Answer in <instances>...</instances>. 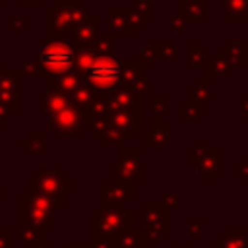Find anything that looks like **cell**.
Masks as SVG:
<instances>
[{"mask_svg": "<svg viewBox=\"0 0 248 248\" xmlns=\"http://www.w3.org/2000/svg\"><path fill=\"white\" fill-rule=\"evenodd\" d=\"M83 85H87L97 95H110L122 89V58L114 52L95 54L89 68L79 76Z\"/></svg>", "mask_w": 248, "mask_h": 248, "instance_id": "1", "label": "cell"}, {"mask_svg": "<svg viewBox=\"0 0 248 248\" xmlns=\"http://www.w3.org/2000/svg\"><path fill=\"white\" fill-rule=\"evenodd\" d=\"M134 225V211L128 207L91 211V240H108L122 229Z\"/></svg>", "mask_w": 248, "mask_h": 248, "instance_id": "2", "label": "cell"}, {"mask_svg": "<svg viewBox=\"0 0 248 248\" xmlns=\"http://www.w3.org/2000/svg\"><path fill=\"white\" fill-rule=\"evenodd\" d=\"M141 217H143V238L145 244H153L169 236L170 232V211L155 200H145L141 203Z\"/></svg>", "mask_w": 248, "mask_h": 248, "instance_id": "3", "label": "cell"}, {"mask_svg": "<svg viewBox=\"0 0 248 248\" xmlns=\"http://www.w3.org/2000/svg\"><path fill=\"white\" fill-rule=\"evenodd\" d=\"M76 60L74 48L64 41H50L41 48V64L52 76H64L72 70Z\"/></svg>", "mask_w": 248, "mask_h": 248, "instance_id": "4", "label": "cell"}, {"mask_svg": "<svg viewBox=\"0 0 248 248\" xmlns=\"http://www.w3.org/2000/svg\"><path fill=\"white\" fill-rule=\"evenodd\" d=\"M143 147L130 149V147H118V159L112 167H108V172L116 176V180H124L130 184H141L143 182V167H141Z\"/></svg>", "mask_w": 248, "mask_h": 248, "instance_id": "5", "label": "cell"}, {"mask_svg": "<svg viewBox=\"0 0 248 248\" xmlns=\"http://www.w3.org/2000/svg\"><path fill=\"white\" fill-rule=\"evenodd\" d=\"M99 200H101V209H118L126 207L128 202H132L134 196V184L124 182V180H114V182H103L99 186Z\"/></svg>", "mask_w": 248, "mask_h": 248, "instance_id": "6", "label": "cell"}, {"mask_svg": "<svg viewBox=\"0 0 248 248\" xmlns=\"http://www.w3.org/2000/svg\"><path fill=\"white\" fill-rule=\"evenodd\" d=\"M108 19V27L114 35L120 33H132V35H141L143 33V23L138 17V14L134 12V8H126V6H112L108 8L107 14Z\"/></svg>", "mask_w": 248, "mask_h": 248, "instance_id": "7", "label": "cell"}, {"mask_svg": "<svg viewBox=\"0 0 248 248\" xmlns=\"http://www.w3.org/2000/svg\"><path fill=\"white\" fill-rule=\"evenodd\" d=\"M50 126L56 130V136H74L79 138V130H81V112L78 108L66 107L60 112L52 114L50 118Z\"/></svg>", "mask_w": 248, "mask_h": 248, "instance_id": "8", "label": "cell"}, {"mask_svg": "<svg viewBox=\"0 0 248 248\" xmlns=\"http://www.w3.org/2000/svg\"><path fill=\"white\" fill-rule=\"evenodd\" d=\"M170 141V124L161 118V114L151 116V128L143 132V147L147 149H163Z\"/></svg>", "mask_w": 248, "mask_h": 248, "instance_id": "9", "label": "cell"}, {"mask_svg": "<svg viewBox=\"0 0 248 248\" xmlns=\"http://www.w3.org/2000/svg\"><path fill=\"white\" fill-rule=\"evenodd\" d=\"M110 122L124 130V132H138L143 126V105L132 107V108H120V110H110L108 112Z\"/></svg>", "mask_w": 248, "mask_h": 248, "instance_id": "10", "label": "cell"}, {"mask_svg": "<svg viewBox=\"0 0 248 248\" xmlns=\"http://www.w3.org/2000/svg\"><path fill=\"white\" fill-rule=\"evenodd\" d=\"M221 157H223V149L221 147H209V149L205 147L203 149V155L198 161V169H200V174L203 176V180L207 184H211L215 180V176L223 172Z\"/></svg>", "mask_w": 248, "mask_h": 248, "instance_id": "11", "label": "cell"}, {"mask_svg": "<svg viewBox=\"0 0 248 248\" xmlns=\"http://www.w3.org/2000/svg\"><path fill=\"white\" fill-rule=\"evenodd\" d=\"M213 248H248V227H225L213 238Z\"/></svg>", "mask_w": 248, "mask_h": 248, "instance_id": "12", "label": "cell"}, {"mask_svg": "<svg viewBox=\"0 0 248 248\" xmlns=\"http://www.w3.org/2000/svg\"><path fill=\"white\" fill-rule=\"evenodd\" d=\"M108 248H145V238L141 227H128L108 238Z\"/></svg>", "mask_w": 248, "mask_h": 248, "instance_id": "13", "label": "cell"}, {"mask_svg": "<svg viewBox=\"0 0 248 248\" xmlns=\"http://www.w3.org/2000/svg\"><path fill=\"white\" fill-rule=\"evenodd\" d=\"M186 95H188V101L190 103H196V105H211L215 95H213V79L207 78V76H200L196 79L194 85H190L186 89Z\"/></svg>", "mask_w": 248, "mask_h": 248, "instance_id": "14", "label": "cell"}, {"mask_svg": "<svg viewBox=\"0 0 248 248\" xmlns=\"http://www.w3.org/2000/svg\"><path fill=\"white\" fill-rule=\"evenodd\" d=\"M223 2V17L225 25H248V0H221Z\"/></svg>", "mask_w": 248, "mask_h": 248, "instance_id": "15", "label": "cell"}, {"mask_svg": "<svg viewBox=\"0 0 248 248\" xmlns=\"http://www.w3.org/2000/svg\"><path fill=\"white\" fill-rule=\"evenodd\" d=\"M178 16L184 17L188 25H203L205 0H178Z\"/></svg>", "mask_w": 248, "mask_h": 248, "instance_id": "16", "label": "cell"}, {"mask_svg": "<svg viewBox=\"0 0 248 248\" xmlns=\"http://www.w3.org/2000/svg\"><path fill=\"white\" fill-rule=\"evenodd\" d=\"M221 52L229 58L232 68H248V43L246 41H225Z\"/></svg>", "mask_w": 248, "mask_h": 248, "instance_id": "17", "label": "cell"}, {"mask_svg": "<svg viewBox=\"0 0 248 248\" xmlns=\"http://www.w3.org/2000/svg\"><path fill=\"white\" fill-rule=\"evenodd\" d=\"M97 31H99V16H87L74 31V45L78 48L89 46V43L97 37Z\"/></svg>", "mask_w": 248, "mask_h": 248, "instance_id": "18", "label": "cell"}, {"mask_svg": "<svg viewBox=\"0 0 248 248\" xmlns=\"http://www.w3.org/2000/svg\"><path fill=\"white\" fill-rule=\"evenodd\" d=\"M140 50H143L151 60H176L178 58V46L176 43H170V41H165V43L147 41L143 43Z\"/></svg>", "mask_w": 248, "mask_h": 248, "instance_id": "19", "label": "cell"}, {"mask_svg": "<svg viewBox=\"0 0 248 248\" xmlns=\"http://www.w3.org/2000/svg\"><path fill=\"white\" fill-rule=\"evenodd\" d=\"M107 103H108V112L110 110H120V108H132L138 105H143V97L132 93L130 89H118L110 95H107Z\"/></svg>", "mask_w": 248, "mask_h": 248, "instance_id": "20", "label": "cell"}, {"mask_svg": "<svg viewBox=\"0 0 248 248\" xmlns=\"http://www.w3.org/2000/svg\"><path fill=\"white\" fill-rule=\"evenodd\" d=\"M205 76L215 79V78H225L232 72V64L229 62V58L221 52V50H215L207 60H205Z\"/></svg>", "mask_w": 248, "mask_h": 248, "instance_id": "21", "label": "cell"}, {"mask_svg": "<svg viewBox=\"0 0 248 248\" xmlns=\"http://www.w3.org/2000/svg\"><path fill=\"white\" fill-rule=\"evenodd\" d=\"M134 138V134L132 132H124V130H120V128H116L114 124H110L108 128H107V132L99 138V143H101V147H107V145H118V147H122L128 140H132Z\"/></svg>", "mask_w": 248, "mask_h": 248, "instance_id": "22", "label": "cell"}, {"mask_svg": "<svg viewBox=\"0 0 248 248\" xmlns=\"http://www.w3.org/2000/svg\"><path fill=\"white\" fill-rule=\"evenodd\" d=\"M178 118L182 122H203L205 120V108L196 103H180L178 105Z\"/></svg>", "mask_w": 248, "mask_h": 248, "instance_id": "23", "label": "cell"}, {"mask_svg": "<svg viewBox=\"0 0 248 248\" xmlns=\"http://www.w3.org/2000/svg\"><path fill=\"white\" fill-rule=\"evenodd\" d=\"M114 45H116L114 33H97V37L89 43V48L95 54H110L114 52Z\"/></svg>", "mask_w": 248, "mask_h": 248, "instance_id": "24", "label": "cell"}, {"mask_svg": "<svg viewBox=\"0 0 248 248\" xmlns=\"http://www.w3.org/2000/svg\"><path fill=\"white\" fill-rule=\"evenodd\" d=\"M140 78H143V70L134 60H122V89H130Z\"/></svg>", "mask_w": 248, "mask_h": 248, "instance_id": "25", "label": "cell"}, {"mask_svg": "<svg viewBox=\"0 0 248 248\" xmlns=\"http://www.w3.org/2000/svg\"><path fill=\"white\" fill-rule=\"evenodd\" d=\"M41 103H43V108H45L46 112H50V114H56V112H60L62 108L68 107V99H66V95L60 93V91H52V93L43 95V97H41Z\"/></svg>", "mask_w": 248, "mask_h": 248, "instance_id": "26", "label": "cell"}, {"mask_svg": "<svg viewBox=\"0 0 248 248\" xmlns=\"http://www.w3.org/2000/svg\"><path fill=\"white\" fill-rule=\"evenodd\" d=\"M186 48H188V54H186V62L190 64V66H194V68H202L203 64H205V54H203V50H205V43L203 41H190L188 45H186Z\"/></svg>", "mask_w": 248, "mask_h": 248, "instance_id": "27", "label": "cell"}, {"mask_svg": "<svg viewBox=\"0 0 248 248\" xmlns=\"http://www.w3.org/2000/svg\"><path fill=\"white\" fill-rule=\"evenodd\" d=\"M70 95H72L70 99L74 101V105H76L79 110H83V108H87V107L93 103V99H95V95H97V93H93L87 85H83V83H81V85H79V87H76Z\"/></svg>", "mask_w": 248, "mask_h": 248, "instance_id": "28", "label": "cell"}, {"mask_svg": "<svg viewBox=\"0 0 248 248\" xmlns=\"http://www.w3.org/2000/svg\"><path fill=\"white\" fill-rule=\"evenodd\" d=\"M134 12L138 14V17L141 19L143 25H149L153 21V8H151V0H134Z\"/></svg>", "mask_w": 248, "mask_h": 248, "instance_id": "29", "label": "cell"}, {"mask_svg": "<svg viewBox=\"0 0 248 248\" xmlns=\"http://www.w3.org/2000/svg\"><path fill=\"white\" fill-rule=\"evenodd\" d=\"M151 105H153V112L163 116L170 108V97L167 93H155V95H151Z\"/></svg>", "mask_w": 248, "mask_h": 248, "instance_id": "30", "label": "cell"}, {"mask_svg": "<svg viewBox=\"0 0 248 248\" xmlns=\"http://www.w3.org/2000/svg\"><path fill=\"white\" fill-rule=\"evenodd\" d=\"M112 122H110V118H108V114L107 116H99V118H93L91 120V138H101L105 132H107V128L110 126Z\"/></svg>", "mask_w": 248, "mask_h": 248, "instance_id": "31", "label": "cell"}, {"mask_svg": "<svg viewBox=\"0 0 248 248\" xmlns=\"http://www.w3.org/2000/svg\"><path fill=\"white\" fill-rule=\"evenodd\" d=\"M130 91L132 93H136V95H140V97H145V95H153V87H151V81L143 76V78H140L132 87H130Z\"/></svg>", "mask_w": 248, "mask_h": 248, "instance_id": "32", "label": "cell"}, {"mask_svg": "<svg viewBox=\"0 0 248 248\" xmlns=\"http://www.w3.org/2000/svg\"><path fill=\"white\" fill-rule=\"evenodd\" d=\"M203 145H205V140H203V138H200V140L196 141V145L188 149V165H198V161L202 159L203 149H205Z\"/></svg>", "mask_w": 248, "mask_h": 248, "instance_id": "33", "label": "cell"}, {"mask_svg": "<svg viewBox=\"0 0 248 248\" xmlns=\"http://www.w3.org/2000/svg\"><path fill=\"white\" fill-rule=\"evenodd\" d=\"M238 178H240V182H248V155H242L240 159H238V163L231 169Z\"/></svg>", "mask_w": 248, "mask_h": 248, "instance_id": "34", "label": "cell"}, {"mask_svg": "<svg viewBox=\"0 0 248 248\" xmlns=\"http://www.w3.org/2000/svg\"><path fill=\"white\" fill-rule=\"evenodd\" d=\"M203 229H205V219L203 217H196V219H190L186 223V231L190 236H200L203 234Z\"/></svg>", "mask_w": 248, "mask_h": 248, "instance_id": "35", "label": "cell"}, {"mask_svg": "<svg viewBox=\"0 0 248 248\" xmlns=\"http://www.w3.org/2000/svg\"><path fill=\"white\" fill-rule=\"evenodd\" d=\"M186 27H188L186 19H184V17H180L178 14L169 17V29H170L172 33H184V31H186Z\"/></svg>", "mask_w": 248, "mask_h": 248, "instance_id": "36", "label": "cell"}, {"mask_svg": "<svg viewBox=\"0 0 248 248\" xmlns=\"http://www.w3.org/2000/svg\"><path fill=\"white\" fill-rule=\"evenodd\" d=\"M161 203L170 211V209H178V192H165Z\"/></svg>", "mask_w": 248, "mask_h": 248, "instance_id": "37", "label": "cell"}, {"mask_svg": "<svg viewBox=\"0 0 248 248\" xmlns=\"http://www.w3.org/2000/svg\"><path fill=\"white\" fill-rule=\"evenodd\" d=\"M141 70H147V68H151L153 66V60L143 52V50H136V54H134V58H132Z\"/></svg>", "mask_w": 248, "mask_h": 248, "instance_id": "38", "label": "cell"}, {"mask_svg": "<svg viewBox=\"0 0 248 248\" xmlns=\"http://www.w3.org/2000/svg\"><path fill=\"white\" fill-rule=\"evenodd\" d=\"M240 120L242 122H248V95H240Z\"/></svg>", "mask_w": 248, "mask_h": 248, "instance_id": "39", "label": "cell"}, {"mask_svg": "<svg viewBox=\"0 0 248 248\" xmlns=\"http://www.w3.org/2000/svg\"><path fill=\"white\" fill-rule=\"evenodd\" d=\"M89 248H108V240H91Z\"/></svg>", "mask_w": 248, "mask_h": 248, "instance_id": "40", "label": "cell"}, {"mask_svg": "<svg viewBox=\"0 0 248 248\" xmlns=\"http://www.w3.org/2000/svg\"><path fill=\"white\" fill-rule=\"evenodd\" d=\"M170 248H196V244H188V246H182V244H170Z\"/></svg>", "mask_w": 248, "mask_h": 248, "instance_id": "41", "label": "cell"}, {"mask_svg": "<svg viewBox=\"0 0 248 248\" xmlns=\"http://www.w3.org/2000/svg\"><path fill=\"white\" fill-rule=\"evenodd\" d=\"M66 248H89V246H66Z\"/></svg>", "mask_w": 248, "mask_h": 248, "instance_id": "42", "label": "cell"}]
</instances>
